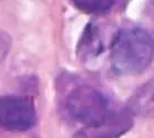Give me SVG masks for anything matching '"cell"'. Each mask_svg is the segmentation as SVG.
<instances>
[{"label":"cell","instance_id":"6da1fadb","mask_svg":"<svg viewBox=\"0 0 154 138\" xmlns=\"http://www.w3.org/2000/svg\"><path fill=\"white\" fill-rule=\"evenodd\" d=\"M154 40L142 28L120 30L110 48L111 68L120 75H135L147 69L153 60Z\"/></svg>","mask_w":154,"mask_h":138},{"label":"cell","instance_id":"7a4b0ae2","mask_svg":"<svg viewBox=\"0 0 154 138\" xmlns=\"http://www.w3.org/2000/svg\"><path fill=\"white\" fill-rule=\"evenodd\" d=\"M66 105L71 117L85 127L100 125L112 116L108 97L90 86L74 88L69 94Z\"/></svg>","mask_w":154,"mask_h":138},{"label":"cell","instance_id":"3957f363","mask_svg":"<svg viewBox=\"0 0 154 138\" xmlns=\"http://www.w3.org/2000/svg\"><path fill=\"white\" fill-rule=\"evenodd\" d=\"M37 123L33 104L26 97L7 95L0 97V127L10 131H26Z\"/></svg>","mask_w":154,"mask_h":138},{"label":"cell","instance_id":"277c9868","mask_svg":"<svg viewBox=\"0 0 154 138\" xmlns=\"http://www.w3.org/2000/svg\"><path fill=\"white\" fill-rule=\"evenodd\" d=\"M122 122L116 124L114 116H111L108 121L95 126H87L85 129L79 133L75 138H118V136L125 131Z\"/></svg>","mask_w":154,"mask_h":138},{"label":"cell","instance_id":"5b68a950","mask_svg":"<svg viewBox=\"0 0 154 138\" xmlns=\"http://www.w3.org/2000/svg\"><path fill=\"white\" fill-rule=\"evenodd\" d=\"M71 2L84 14H102L113 7L114 0H71Z\"/></svg>","mask_w":154,"mask_h":138},{"label":"cell","instance_id":"8992f818","mask_svg":"<svg viewBox=\"0 0 154 138\" xmlns=\"http://www.w3.org/2000/svg\"><path fill=\"white\" fill-rule=\"evenodd\" d=\"M101 46V43H100V39L98 37V31H97V28L93 27V24H89L85 29V32L83 34V38H82V42L79 48L81 50H83L84 52L88 51L89 49V52H94L99 53V48ZM88 52V54H89Z\"/></svg>","mask_w":154,"mask_h":138},{"label":"cell","instance_id":"52a82bcc","mask_svg":"<svg viewBox=\"0 0 154 138\" xmlns=\"http://www.w3.org/2000/svg\"><path fill=\"white\" fill-rule=\"evenodd\" d=\"M137 108L141 113L154 112V83L142 90L141 95L137 98Z\"/></svg>","mask_w":154,"mask_h":138},{"label":"cell","instance_id":"ba28073f","mask_svg":"<svg viewBox=\"0 0 154 138\" xmlns=\"http://www.w3.org/2000/svg\"><path fill=\"white\" fill-rule=\"evenodd\" d=\"M8 51V38L0 33V61Z\"/></svg>","mask_w":154,"mask_h":138}]
</instances>
